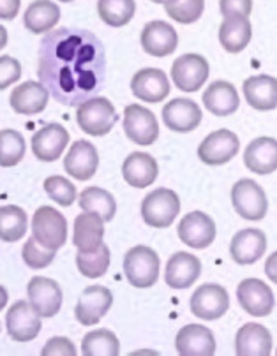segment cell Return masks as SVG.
I'll use <instances>...</instances> for the list:
<instances>
[{
    "mask_svg": "<svg viewBox=\"0 0 277 356\" xmlns=\"http://www.w3.org/2000/svg\"><path fill=\"white\" fill-rule=\"evenodd\" d=\"M39 81L64 106H80L106 81V51L95 34L62 27L46 32L38 55Z\"/></svg>",
    "mask_w": 277,
    "mask_h": 356,
    "instance_id": "1",
    "label": "cell"
},
{
    "mask_svg": "<svg viewBox=\"0 0 277 356\" xmlns=\"http://www.w3.org/2000/svg\"><path fill=\"white\" fill-rule=\"evenodd\" d=\"M159 256L150 247L136 245L125 252L124 273L134 288H152L159 279Z\"/></svg>",
    "mask_w": 277,
    "mask_h": 356,
    "instance_id": "2",
    "label": "cell"
},
{
    "mask_svg": "<svg viewBox=\"0 0 277 356\" xmlns=\"http://www.w3.org/2000/svg\"><path fill=\"white\" fill-rule=\"evenodd\" d=\"M118 115L106 97H90L78 106L77 122L84 133L90 136H104L113 129Z\"/></svg>",
    "mask_w": 277,
    "mask_h": 356,
    "instance_id": "3",
    "label": "cell"
},
{
    "mask_svg": "<svg viewBox=\"0 0 277 356\" xmlns=\"http://www.w3.org/2000/svg\"><path fill=\"white\" fill-rule=\"evenodd\" d=\"M180 213V200L171 189H156L141 201V217L150 227H170Z\"/></svg>",
    "mask_w": 277,
    "mask_h": 356,
    "instance_id": "4",
    "label": "cell"
},
{
    "mask_svg": "<svg viewBox=\"0 0 277 356\" xmlns=\"http://www.w3.org/2000/svg\"><path fill=\"white\" fill-rule=\"evenodd\" d=\"M32 236L41 245L58 250L68 240V220L58 210L41 207L32 217Z\"/></svg>",
    "mask_w": 277,
    "mask_h": 356,
    "instance_id": "5",
    "label": "cell"
},
{
    "mask_svg": "<svg viewBox=\"0 0 277 356\" xmlns=\"http://www.w3.org/2000/svg\"><path fill=\"white\" fill-rule=\"evenodd\" d=\"M232 203L235 212L247 220H262L269 210L265 191L251 178H242L233 186Z\"/></svg>",
    "mask_w": 277,
    "mask_h": 356,
    "instance_id": "6",
    "label": "cell"
},
{
    "mask_svg": "<svg viewBox=\"0 0 277 356\" xmlns=\"http://www.w3.org/2000/svg\"><path fill=\"white\" fill-rule=\"evenodd\" d=\"M125 136L141 147H150L159 138V122L156 115L140 104H129L124 110Z\"/></svg>",
    "mask_w": 277,
    "mask_h": 356,
    "instance_id": "7",
    "label": "cell"
},
{
    "mask_svg": "<svg viewBox=\"0 0 277 356\" xmlns=\"http://www.w3.org/2000/svg\"><path fill=\"white\" fill-rule=\"evenodd\" d=\"M210 65L205 57L198 54H186L171 65L173 85L182 92H198L209 78Z\"/></svg>",
    "mask_w": 277,
    "mask_h": 356,
    "instance_id": "8",
    "label": "cell"
},
{
    "mask_svg": "<svg viewBox=\"0 0 277 356\" xmlns=\"http://www.w3.org/2000/svg\"><path fill=\"white\" fill-rule=\"evenodd\" d=\"M240 140L235 133L228 129H219L210 133L198 147V157L201 163L209 166H221L226 164L239 154Z\"/></svg>",
    "mask_w": 277,
    "mask_h": 356,
    "instance_id": "9",
    "label": "cell"
},
{
    "mask_svg": "<svg viewBox=\"0 0 277 356\" xmlns=\"http://www.w3.org/2000/svg\"><path fill=\"white\" fill-rule=\"evenodd\" d=\"M230 309L228 291L219 284H203L191 296V312L203 321H216Z\"/></svg>",
    "mask_w": 277,
    "mask_h": 356,
    "instance_id": "10",
    "label": "cell"
},
{
    "mask_svg": "<svg viewBox=\"0 0 277 356\" xmlns=\"http://www.w3.org/2000/svg\"><path fill=\"white\" fill-rule=\"evenodd\" d=\"M237 298L240 307L255 318H267L276 305L274 291L260 279H244L237 288Z\"/></svg>",
    "mask_w": 277,
    "mask_h": 356,
    "instance_id": "11",
    "label": "cell"
},
{
    "mask_svg": "<svg viewBox=\"0 0 277 356\" xmlns=\"http://www.w3.org/2000/svg\"><path fill=\"white\" fill-rule=\"evenodd\" d=\"M8 334L16 342H31L41 332V316L34 311L31 302H16L6 316Z\"/></svg>",
    "mask_w": 277,
    "mask_h": 356,
    "instance_id": "12",
    "label": "cell"
},
{
    "mask_svg": "<svg viewBox=\"0 0 277 356\" xmlns=\"http://www.w3.org/2000/svg\"><path fill=\"white\" fill-rule=\"evenodd\" d=\"M111 303H113V295L110 289L104 286H90L81 291L74 316L84 326H94L106 316Z\"/></svg>",
    "mask_w": 277,
    "mask_h": 356,
    "instance_id": "13",
    "label": "cell"
},
{
    "mask_svg": "<svg viewBox=\"0 0 277 356\" xmlns=\"http://www.w3.org/2000/svg\"><path fill=\"white\" fill-rule=\"evenodd\" d=\"M29 302L41 318H54L62 307V289L48 277H32L27 286Z\"/></svg>",
    "mask_w": 277,
    "mask_h": 356,
    "instance_id": "14",
    "label": "cell"
},
{
    "mask_svg": "<svg viewBox=\"0 0 277 356\" xmlns=\"http://www.w3.org/2000/svg\"><path fill=\"white\" fill-rule=\"evenodd\" d=\"M140 41L145 54L152 55V57H168L177 49L179 35L170 23L163 22V19H154L143 27Z\"/></svg>",
    "mask_w": 277,
    "mask_h": 356,
    "instance_id": "15",
    "label": "cell"
},
{
    "mask_svg": "<svg viewBox=\"0 0 277 356\" xmlns=\"http://www.w3.org/2000/svg\"><path fill=\"white\" fill-rule=\"evenodd\" d=\"M201 108L193 99L177 97L163 108V120L173 133H193L201 124Z\"/></svg>",
    "mask_w": 277,
    "mask_h": 356,
    "instance_id": "16",
    "label": "cell"
},
{
    "mask_svg": "<svg viewBox=\"0 0 277 356\" xmlns=\"http://www.w3.org/2000/svg\"><path fill=\"white\" fill-rule=\"evenodd\" d=\"M131 92L145 103H161L170 95V80L161 69H141L131 80Z\"/></svg>",
    "mask_w": 277,
    "mask_h": 356,
    "instance_id": "17",
    "label": "cell"
},
{
    "mask_svg": "<svg viewBox=\"0 0 277 356\" xmlns=\"http://www.w3.org/2000/svg\"><path fill=\"white\" fill-rule=\"evenodd\" d=\"M216 222L203 212H191L180 220L179 236L193 249H207L216 240Z\"/></svg>",
    "mask_w": 277,
    "mask_h": 356,
    "instance_id": "18",
    "label": "cell"
},
{
    "mask_svg": "<svg viewBox=\"0 0 277 356\" xmlns=\"http://www.w3.org/2000/svg\"><path fill=\"white\" fill-rule=\"evenodd\" d=\"M69 143V133L61 124H48L32 136V152L42 163H54Z\"/></svg>",
    "mask_w": 277,
    "mask_h": 356,
    "instance_id": "19",
    "label": "cell"
},
{
    "mask_svg": "<svg viewBox=\"0 0 277 356\" xmlns=\"http://www.w3.org/2000/svg\"><path fill=\"white\" fill-rule=\"evenodd\" d=\"M99 166V154L90 141L78 140L69 148L68 156L64 159L65 173L71 175L77 180H88L95 175Z\"/></svg>",
    "mask_w": 277,
    "mask_h": 356,
    "instance_id": "20",
    "label": "cell"
},
{
    "mask_svg": "<svg viewBox=\"0 0 277 356\" xmlns=\"http://www.w3.org/2000/svg\"><path fill=\"white\" fill-rule=\"evenodd\" d=\"M175 348L182 356H212L216 353V339L207 326L187 325L179 330Z\"/></svg>",
    "mask_w": 277,
    "mask_h": 356,
    "instance_id": "21",
    "label": "cell"
},
{
    "mask_svg": "<svg viewBox=\"0 0 277 356\" xmlns=\"http://www.w3.org/2000/svg\"><path fill=\"white\" fill-rule=\"evenodd\" d=\"M267 250V236L262 229L247 227L237 233L230 243V254L239 265H253L263 258Z\"/></svg>",
    "mask_w": 277,
    "mask_h": 356,
    "instance_id": "22",
    "label": "cell"
},
{
    "mask_svg": "<svg viewBox=\"0 0 277 356\" xmlns=\"http://www.w3.org/2000/svg\"><path fill=\"white\" fill-rule=\"evenodd\" d=\"M201 273V261L189 252H175L166 265V284L173 289H187L198 281Z\"/></svg>",
    "mask_w": 277,
    "mask_h": 356,
    "instance_id": "23",
    "label": "cell"
},
{
    "mask_svg": "<svg viewBox=\"0 0 277 356\" xmlns=\"http://www.w3.org/2000/svg\"><path fill=\"white\" fill-rule=\"evenodd\" d=\"M122 175L124 180L134 189H145L156 182L159 175V166L157 161L150 154L145 152H133L131 156L122 164Z\"/></svg>",
    "mask_w": 277,
    "mask_h": 356,
    "instance_id": "24",
    "label": "cell"
},
{
    "mask_svg": "<svg viewBox=\"0 0 277 356\" xmlns=\"http://www.w3.org/2000/svg\"><path fill=\"white\" fill-rule=\"evenodd\" d=\"M244 164L256 175H270L277 170V140L269 136L256 138L244 152Z\"/></svg>",
    "mask_w": 277,
    "mask_h": 356,
    "instance_id": "25",
    "label": "cell"
},
{
    "mask_svg": "<svg viewBox=\"0 0 277 356\" xmlns=\"http://www.w3.org/2000/svg\"><path fill=\"white\" fill-rule=\"evenodd\" d=\"M242 90L251 108L258 111H270L277 108V78L274 76H251L244 81Z\"/></svg>",
    "mask_w": 277,
    "mask_h": 356,
    "instance_id": "26",
    "label": "cell"
},
{
    "mask_svg": "<svg viewBox=\"0 0 277 356\" xmlns=\"http://www.w3.org/2000/svg\"><path fill=\"white\" fill-rule=\"evenodd\" d=\"M235 351L239 356H269L272 353V334L258 323H246L237 332Z\"/></svg>",
    "mask_w": 277,
    "mask_h": 356,
    "instance_id": "27",
    "label": "cell"
},
{
    "mask_svg": "<svg viewBox=\"0 0 277 356\" xmlns=\"http://www.w3.org/2000/svg\"><path fill=\"white\" fill-rule=\"evenodd\" d=\"M49 99L48 88L38 81H25L11 92L9 104L19 115H38L46 108Z\"/></svg>",
    "mask_w": 277,
    "mask_h": 356,
    "instance_id": "28",
    "label": "cell"
},
{
    "mask_svg": "<svg viewBox=\"0 0 277 356\" xmlns=\"http://www.w3.org/2000/svg\"><path fill=\"white\" fill-rule=\"evenodd\" d=\"M203 104L216 117H230L240 106L239 92L230 81H214L203 92Z\"/></svg>",
    "mask_w": 277,
    "mask_h": 356,
    "instance_id": "29",
    "label": "cell"
},
{
    "mask_svg": "<svg viewBox=\"0 0 277 356\" xmlns=\"http://www.w3.org/2000/svg\"><path fill=\"white\" fill-rule=\"evenodd\" d=\"M104 238V219L97 213L84 212L74 219V235L72 243L78 250H95Z\"/></svg>",
    "mask_w": 277,
    "mask_h": 356,
    "instance_id": "30",
    "label": "cell"
},
{
    "mask_svg": "<svg viewBox=\"0 0 277 356\" xmlns=\"http://www.w3.org/2000/svg\"><path fill=\"white\" fill-rule=\"evenodd\" d=\"M61 19V8L52 0H35L23 15L25 29L32 34H46Z\"/></svg>",
    "mask_w": 277,
    "mask_h": 356,
    "instance_id": "31",
    "label": "cell"
},
{
    "mask_svg": "<svg viewBox=\"0 0 277 356\" xmlns=\"http://www.w3.org/2000/svg\"><path fill=\"white\" fill-rule=\"evenodd\" d=\"M253 38L251 22L242 16L235 18H224L219 27V42L228 54H240L247 48Z\"/></svg>",
    "mask_w": 277,
    "mask_h": 356,
    "instance_id": "32",
    "label": "cell"
},
{
    "mask_svg": "<svg viewBox=\"0 0 277 356\" xmlns=\"http://www.w3.org/2000/svg\"><path fill=\"white\" fill-rule=\"evenodd\" d=\"M78 205L84 212H92L97 213L99 217H103L104 222L113 219L115 212H117L115 197L108 191L101 189V187H88V189L81 191Z\"/></svg>",
    "mask_w": 277,
    "mask_h": 356,
    "instance_id": "33",
    "label": "cell"
},
{
    "mask_svg": "<svg viewBox=\"0 0 277 356\" xmlns=\"http://www.w3.org/2000/svg\"><path fill=\"white\" fill-rule=\"evenodd\" d=\"M27 213L16 205L0 207V240L2 242H18L27 233Z\"/></svg>",
    "mask_w": 277,
    "mask_h": 356,
    "instance_id": "34",
    "label": "cell"
},
{
    "mask_svg": "<svg viewBox=\"0 0 277 356\" xmlns=\"http://www.w3.org/2000/svg\"><path fill=\"white\" fill-rule=\"evenodd\" d=\"M81 353L85 356H117L120 342L111 330H92L84 337Z\"/></svg>",
    "mask_w": 277,
    "mask_h": 356,
    "instance_id": "35",
    "label": "cell"
},
{
    "mask_svg": "<svg viewBox=\"0 0 277 356\" xmlns=\"http://www.w3.org/2000/svg\"><path fill=\"white\" fill-rule=\"evenodd\" d=\"M134 0H97L99 18L110 27H124L133 19Z\"/></svg>",
    "mask_w": 277,
    "mask_h": 356,
    "instance_id": "36",
    "label": "cell"
},
{
    "mask_svg": "<svg viewBox=\"0 0 277 356\" xmlns=\"http://www.w3.org/2000/svg\"><path fill=\"white\" fill-rule=\"evenodd\" d=\"M77 266L81 275L88 277V279L103 277L110 266V249H108V245L101 243L95 250H88V252L78 250Z\"/></svg>",
    "mask_w": 277,
    "mask_h": 356,
    "instance_id": "37",
    "label": "cell"
},
{
    "mask_svg": "<svg viewBox=\"0 0 277 356\" xmlns=\"http://www.w3.org/2000/svg\"><path fill=\"white\" fill-rule=\"evenodd\" d=\"M25 138L15 129L0 131V166H16L25 157Z\"/></svg>",
    "mask_w": 277,
    "mask_h": 356,
    "instance_id": "38",
    "label": "cell"
},
{
    "mask_svg": "<svg viewBox=\"0 0 277 356\" xmlns=\"http://www.w3.org/2000/svg\"><path fill=\"white\" fill-rule=\"evenodd\" d=\"M168 16L175 22L189 25L198 22L205 11V0H170L164 4Z\"/></svg>",
    "mask_w": 277,
    "mask_h": 356,
    "instance_id": "39",
    "label": "cell"
},
{
    "mask_svg": "<svg viewBox=\"0 0 277 356\" xmlns=\"http://www.w3.org/2000/svg\"><path fill=\"white\" fill-rule=\"evenodd\" d=\"M45 191L55 203H58V205L62 207H71L78 197L77 187L72 186L68 178L58 177V175L46 178Z\"/></svg>",
    "mask_w": 277,
    "mask_h": 356,
    "instance_id": "40",
    "label": "cell"
},
{
    "mask_svg": "<svg viewBox=\"0 0 277 356\" xmlns=\"http://www.w3.org/2000/svg\"><path fill=\"white\" fill-rule=\"evenodd\" d=\"M55 252H57V250H52L48 249V247L41 245L34 236H31V238L25 242V245H23L22 256L25 265L31 266V268L34 270H41L46 268L48 265H52V261L55 259Z\"/></svg>",
    "mask_w": 277,
    "mask_h": 356,
    "instance_id": "41",
    "label": "cell"
},
{
    "mask_svg": "<svg viewBox=\"0 0 277 356\" xmlns=\"http://www.w3.org/2000/svg\"><path fill=\"white\" fill-rule=\"evenodd\" d=\"M19 78H22V64L9 55L0 57V90H6Z\"/></svg>",
    "mask_w": 277,
    "mask_h": 356,
    "instance_id": "42",
    "label": "cell"
},
{
    "mask_svg": "<svg viewBox=\"0 0 277 356\" xmlns=\"http://www.w3.org/2000/svg\"><path fill=\"white\" fill-rule=\"evenodd\" d=\"M219 11L224 18H249L253 11V0H219Z\"/></svg>",
    "mask_w": 277,
    "mask_h": 356,
    "instance_id": "43",
    "label": "cell"
},
{
    "mask_svg": "<svg viewBox=\"0 0 277 356\" xmlns=\"http://www.w3.org/2000/svg\"><path fill=\"white\" fill-rule=\"evenodd\" d=\"M42 356H74L77 348L69 339L65 337H54L49 339L41 351Z\"/></svg>",
    "mask_w": 277,
    "mask_h": 356,
    "instance_id": "44",
    "label": "cell"
},
{
    "mask_svg": "<svg viewBox=\"0 0 277 356\" xmlns=\"http://www.w3.org/2000/svg\"><path fill=\"white\" fill-rule=\"evenodd\" d=\"M19 0H0V19H15L19 13Z\"/></svg>",
    "mask_w": 277,
    "mask_h": 356,
    "instance_id": "45",
    "label": "cell"
},
{
    "mask_svg": "<svg viewBox=\"0 0 277 356\" xmlns=\"http://www.w3.org/2000/svg\"><path fill=\"white\" fill-rule=\"evenodd\" d=\"M265 273L274 284H277V250L274 254H270L269 259L265 263Z\"/></svg>",
    "mask_w": 277,
    "mask_h": 356,
    "instance_id": "46",
    "label": "cell"
},
{
    "mask_svg": "<svg viewBox=\"0 0 277 356\" xmlns=\"http://www.w3.org/2000/svg\"><path fill=\"white\" fill-rule=\"evenodd\" d=\"M8 300H9L8 289H6L4 286H0V311L8 305Z\"/></svg>",
    "mask_w": 277,
    "mask_h": 356,
    "instance_id": "47",
    "label": "cell"
},
{
    "mask_svg": "<svg viewBox=\"0 0 277 356\" xmlns=\"http://www.w3.org/2000/svg\"><path fill=\"white\" fill-rule=\"evenodd\" d=\"M6 44H8V31L0 25V49L6 48Z\"/></svg>",
    "mask_w": 277,
    "mask_h": 356,
    "instance_id": "48",
    "label": "cell"
},
{
    "mask_svg": "<svg viewBox=\"0 0 277 356\" xmlns=\"http://www.w3.org/2000/svg\"><path fill=\"white\" fill-rule=\"evenodd\" d=\"M152 2H156V4H166L170 0H152Z\"/></svg>",
    "mask_w": 277,
    "mask_h": 356,
    "instance_id": "49",
    "label": "cell"
},
{
    "mask_svg": "<svg viewBox=\"0 0 277 356\" xmlns=\"http://www.w3.org/2000/svg\"><path fill=\"white\" fill-rule=\"evenodd\" d=\"M58 2H72V0H58Z\"/></svg>",
    "mask_w": 277,
    "mask_h": 356,
    "instance_id": "50",
    "label": "cell"
},
{
    "mask_svg": "<svg viewBox=\"0 0 277 356\" xmlns=\"http://www.w3.org/2000/svg\"><path fill=\"white\" fill-rule=\"evenodd\" d=\"M276 355H277V351H276Z\"/></svg>",
    "mask_w": 277,
    "mask_h": 356,
    "instance_id": "51",
    "label": "cell"
}]
</instances>
